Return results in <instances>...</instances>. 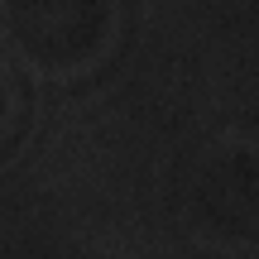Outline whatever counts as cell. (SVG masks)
Instances as JSON below:
<instances>
[{
  "mask_svg": "<svg viewBox=\"0 0 259 259\" xmlns=\"http://www.w3.org/2000/svg\"><path fill=\"white\" fill-rule=\"evenodd\" d=\"M0 38L38 72H77L115 38V0H0Z\"/></svg>",
  "mask_w": 259,
  "mask_h": 259,
  "instance_id": "obj_1",
  "label": "cell"
},
{
  "mask_svg": "<svg viewBox=\"0 0 259 259\" xmlns=\"http://www.w3.org/2000/svg\"><path fill=\"white\" fill-rule=\"evenodd\" d=\"M15 120H19V92H15V77L0 67V139L15 130Z\"/></svg>",
  "mask_w": 259,
  "mask_h": 259,
  "instance_id": "obj_2",
  "label": "cell"
}]
</instances>
